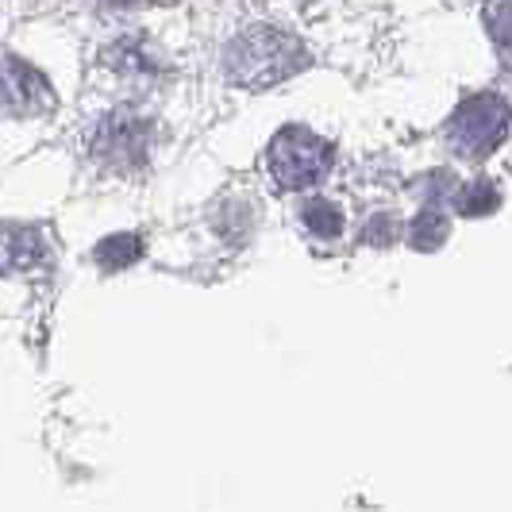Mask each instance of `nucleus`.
Here are the masks:
<instances>
[{"instance_id": "nucleus-7", "label": "nucleus", "mask_w": 512, "mask_h": 512, "mask_svg": "<svg viewBox=\"0 0 512 512\" xmlns=\"http://www.w3.org/2000/svg\"><path fill=\"white\" fill-rule=\"evenodd\" d=\"M301 220H305V228L312 231L316 239H335V235L343 231V212H339L335 205H328V201H312V205H305Z\"/></svg>"}, {"instance_id": "nucleus-5", "label": "nucleus", "mask_w": 512, "mask_h": 512, "mask_svg": "<svg viewBox=\"0 0 512 512\" xmlns=\"http://www.w3.org/2000/svg\"><path fill=\"white\" fill-rule=\"evenodd\" d=\"M143 147H147V131L131 112H112L93 131V151L104 154V158H120V162L139 158Z\"/></svg>"}, {"instance_id": "nucleus-8", "label": "nucleus", "mask_w": 512, "mask_h": 512, "mask_svg": "<svg viewBox=\"0 0 512 512\" xmlns=\"http://www.w3.org/2000/svg\"><path fill=\"white\" fill-rule=\"evenodd\" d=\"M97 258H101L104 266L120 270V266H128V262L139 258V239L135 235H112V239H104L101 247H97Z\"/></svg>"}, {"instance_id": "nucleus-9", "label": "nucleus", "mask_w": 512, "mask_h": 512, "mask_svg": "<svg viewBox=\"0 0 512 512\" xmlns=\"http://www.w3.org/2000/svg\"><path fill=\"white\" fill-rule=\"evenodd\" d=\"M443 231H447V220H443V212L428 208V212L416 220V231H412L416 239H412V243H416V247H436L439 239H443Z\"/></svg>"}, {"instance_id": "nucleus-2", "label": "nucleus", "mask_w": 512, "mask_h": 512, "mask_svg": "<svg viewBox=\"0 0 512 512\" xmlns=\"http://www.w3.org/2000/svg\"><path fill=\"white\" fill-rule=\"evenodd\" d=\"M332 170V147L312 135L308 128H285L270 143V174L282 181L285 189H305L316 185Z\"/></svg>"}, {"instance_id": "nucleus-3", "label": "nucleus", "mask_w": 512, "mask_h": 512, "mask_svg": "<svg viewBox=\"0 0 512 512\" xmlns=\"http://www.w3.org/2000/svg\"><path fill=\"white\" fill-rule=\"evenodd\" d=\"M505 131H509V104L493 93H482L455 112L447 139L459 154H489L505 139Z\"/></svg>"}, {"instance_id": "nucleus-4", "label": "nucleus", "mask_w": 512, "mask_h": 512, "mask_svg": "<svg viewBox=\"0 0 512 512\" xmlns=\"http://www.w3.org/2000/svg\"><path fill=\"white\" fill-rule=\"evenodd\" d=\"M54 108L51 81L16 54H0V112L8 116H43Z\"/></svg>"}, {"instance_id": "nucleus-10", "label": "nucleus", "mask_w": 512, "mask_h": 512, "mask_svg": "<svg viewBox=\"0 0 512 512\" xmlns=\"http://www.w3.org/2000/svg\"><path fill=\"white\" fill-rule=\"evenodd\" d=\"M486 205H497V193H493V189H486V193H482V185H474V193L462 201V208H466V212H489Z\"/></svg>"}, {"instance_id": "nucleus-1", "label": "nucleus", "mask_w": 512, "mask_h": 512, "mask_svg": "<svg viewBox=\"0 0 512 512\" xmlns=\"http://www.w3.org/2000/svg\"><path fill=\"white\" fill-rule=\"evenodd\" d=\"M305 62V47L274 27H251L228 47V77L247 89H270L305 70Z\"/></svg>"}, {"instance_id": "nucleus-6", "label": "nucleus", "mask_w": 512, "mask_h": 512, "mask_svg": "<svg viewBox=\"0 0 512 512\" xmlns=\"http://www.w3.org/2000/svg\"><path fill=\"white\" fill-rule=\"evenodd\" d=\"M43 255V243L35 231L24 228H0V274L8 270H24Z\"/></svg>"}, {"instance_id": "nucleus-11", "label": "nucleus", "mask_w": 512, "mask_h": 512, "mask_svg": "<svg viewBox=\"0 0 512 512\" xmlns=\"http://www.w3.org/2000/svg\"><path fill=\"white\" fill-rule=\"evenodd\" d=\"M108 4H116V8H131V4H139V0H108Z\"/></svg>"}]
</instances>
